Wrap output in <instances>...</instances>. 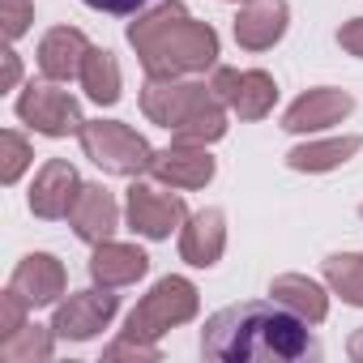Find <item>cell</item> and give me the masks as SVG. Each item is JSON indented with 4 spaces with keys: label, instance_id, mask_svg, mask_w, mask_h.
I'll list each match as a JSON object with an SVG mask.
<instances>
[{
    "label": "cell",
    "instance_id": "6da1fadb",
    "mask_svg": "<svg viewBox=\"0 0 363 363\" xmlns=\"http://www.w3.org/2000/svg\"><path fill=\"white\" fill-rule=\"evenodd\" d=\"M201 354L223 363H299L320 359L316 337L308 333V320L282 308L278 299H252L223 308L201 329Z\"/></svg>",
    "mask_w": 363,
    "mask_h": 363
},
{
    "label": "cell",
    "instance_id": "7a4b0ae2",
    "mask_svg": "<svg viewBox=\"0 0 363 363\" xmlns=\"http://www.w3.org/2000/svg\"><path fill=\"white\" fill-rule=\"evenodd\" d=\"M128 43L150 77H197L218 65V35L197 22L184 0H162L137 22H128Z\"/></svg>",
    "mask_w": 363,
    "mask_h": 363
},
{
    "label": "cell",
    "instance_id": "3957f363",
    "mask_svg": "<svg viewBox=\"0 0 363 363\" xmlns=\"http://www.w3.org/2000/svg\"><path fill=\"white\" fill-rule=\"evenodd\" d=\"M141 111L189 145H210L227 133V103L214 86L189 77H150L141 90Z\"/></svg>",
    "mask_w": 363,
    "mask_h": 363
},
{
    "label": "cell",
    "instance_id": "277c9868",
    "mask_svg": "<svg viewBox=\"0 0 363 363\" xmlns=\"http://www.w3.org/2000/svg\"><path fill=\"white\" fill-rule=\"evenodd\" d=\"M197 308H201L197 286H193L189 278L171 274V278L154 282V291H150V295L128 312L124 333H128V337H137V342H154V337H162L167 329L193 320V316H197Z\"/></svg>",
    "mask_w": 363,
    "mask_h": 363
},
{
    "label": "cell",
    "instance_id": "5b68a950",
    "mask_svg": "<svg viewBox=\"0 0 363 363\" xmlns=\"http://www.w3.org/2000/svg\"><path fill=\"white\" fill-rule=\"evenodd\" d=\"M82 150L94 167H103L107 175H141L154 162V150L141 133H133L120 120H86L82 124Z\"/></svg>",
    "mask_w": 363,
    "mask_h": 363
},
{
    "label": "cell",
    "instance_id": "8992f818",
    "mask_svg": "<svg viewBox=\"0 0 363 363\" xmlns=\"http://www.w3.org/2000/svg\"><path fill=\"white\" fill-rule=\"evenodd\" d=\"M18 116H22L35 133H43V137H69V133H82V124H86L77 99H73L69 90H60L52 77H48V82H30V86L22 90Z\"/></svg>",
    "mask_w": 363,
    "mask_h": 363
},
{
    "label": "cell",
    "instance_id": "52a82bcc",
    "mask_svg": "<svg viewBox=\"0 0 363 363\" xmlns=\"http://www.w3.org/2000/svg\"><path fill=\"white\" fill-rule=\"evenodd\" d=\"M120 299L111 295V286H94V291H73L65 303H56V316H52V329L56 337L65 342H90L99 329L111 325Z\"/></svg>",
    "mask_w": 363,
    "mask_h": 363
},
{
    "label": "cell",
    "instance_id": "ba28073f",
    "mask_svg": "<svg viewBox=\"0 0 363 363\" xmlns=\"http://www.w3.org/2000/svg\"><path fill=\"white\" fill-rule=\"evenodd\" d=\"M124 214H128V227L145 240H167L179 223H189V210L175 193H162L154 184H141V179L124 197Z\"/></svg>",
    "mask_w": 363,
    "mask_h": 363
},
{
    "label": "cell",
    "instance_id": "9c48e42d",
    "mask_svg": "<svg viewBox=\"0 0 363 363\" xmlns=\"http://www.w3.org/2000/svg\"><path fill=\"white\" fill-rule=\"evenodd\" d=\"M214 94L227 103V111H235L240 120H261L274 111L278 86L265 69H214Z\"/></svg>",
    "mask_w": 363,
    "mask_h": 363
},
{
    "label": "cell",
    "instance_id": "30bf717a",
    "mask_svg": "<svg viewBox=\"0 0 363 363\" xmlns=\"http://www.w3.org/2000/svg\"><path fill=\"white\" fill-rule=\"evenodd\" d=\"M150 175L162 179V184H171V189H206L214 179V158L206 154V145L171 141L167 150H154Z\"/></svg>",
    "mask_w": 363,
    "mask_h": 363
},
{
    "label": "cell",
    "instance_id": "8fae6325",
    "mask_svg": "<svg viewBox=\"0 0 363 363\" xmlns=\"http://www.w3.org/2000/svg\"><path fill=\"white\" fill-rule=\"evenodd\" d=\"M82 193V179H77V167L65 162V158H48L43 171L35 175V189H30V210L39 218H69L73 201Z\"/></svg>",
    "mask_w": 363,
    "mask_h": 363
},
{
    "label": "cell",
    "instance_id": "7c38bea8",
    "mask_svg": "<svg viewBox=\"0 0 363 363\" xmlns=\"http://www.w3.org/2000/svg\"><path fill=\"white\" fill-rule=\"evenodd\" d=\"M354 99L346 90H333V86H320V90H308L299 94L286 116H282V128L286 133H316V128H329V124H342L350 116Z\"/></svg>",
    "mask_w": 363,
    "mask_h": 363
},
{
    "label": "cell",
    "instance_id": "4fadbf2b",
    "mask_svg": "<svg viewBox=\"0 0 363 363\" xmlns=\"http://www.w3.org/2000/svg\"><path fill=\"white\" fill-rule=\"evenodd\" d=\"M9 286H13L30 308H48V303H56V299L65 295L69 278H65V265H60L52 252H30V257L18 261Z\"/></svg>",
    "mask_w": 363,
    "mask_h": 363
},
{
    "label": "cell",
    "instance_id": "5bb4252c",
    "mask_svg": "<svg viewBox=\"0 0 363 363\" xmlns=\"http://www.w3.org/2000/svg\"><path fill=\"white\" fill-rule=\"evenodd\" d=\"M69 227H73L77 240H86V244L111 240L116 227H120V206H116V197H111L103 184H82V193H77V201H73V210H69Z\"/></svg>",
    "mask_w": 363,
    "mask_h": 363
},
{
    "label": "cell",
    "instance_id": "9a60e30c",
    "mask_svg": "<svg viewBox=\"0 0 363 363\" xmlns=\"http://www.w3.org/2000/svg\"><path fill=\"white\" fill-rule=\"evenodd\" d=\"M286 0H248L235 18V43L244 52H265L286 35Z\"/></svg>",
    "mask_w": 363,
    "mask_h": 363
},
{
    "label": "cell",
    "instance_id": "2e32d148",
    "mask_svg": "<svg viewBox=\"0 0 363 363\" xmlns=\"http://www.w3.org/2000/svg\"><path fill=\"white\" fill-rule=\"evenodd\" d=\"M223 248H227V214L214 210V206L201 210V214H193L189 227L179 231V257H184L189 265H197V269L218 265Z\"/></svg>",
    "mask_w": 363,
    "mask_h": 363
},
{
    "label": "cell",
    "instance_id": "e0dca14e",
    "mask_svg": "<svg viewBox=\"0 0 363 363\" xmlns=\"http://www.w3.org/2000/svg\"><path fill=\"white\" fill-rule=\"evenodd\" d=\"M90 56V39L77 30V26H52L39 43V69L43 77L52 82H69V77H82V65Z\"/></svg>",
    "mask_w": 363,
    "mask_h": 363
},
{
    "label": "cell",
    "instance_id": "ac0fdd59",
    "mask_svg": "<svg viewBox=\"0 0 363 363\" xmlns=\"http://www.w3.org/2000/svg\"><path fill=\"white\" fill-rule=\"evenodd\" d=\"M150 269V257L137 248V244H116V240H103L94 244V257H90V278L99 286H133L137 278H145Z\"/></svg>",
    "mask_w": 363,
    "mask_h": 363
},
{
    "label": "cell",
    "instance_id": "d6986e66",
    "mask_svg": "<svg viewBox=\"0 0 363 363\" xmlns=\"http://www.w3.org/2000/svg\"><path fill=\"white\" fill-rule=\"evenodd\" d=\"M269 299H278L282 308H291V312L303 316L308 325H320V320L329 316L325 291H320L312 278H303V274H278V278L269 282Z\"/></svg>",
    "mask_w": 363,
    "mask_h": 363
},
{
    "label": "cell",
    "instance_id": "ffe728a7",
    "mask_svg": "<svg viewBox=\"0 0 363 363\" xmlns=\"http://www.w3.org/2000/svg\"><path fill=\"white\" fill-rule=\"evenodd\" d=\"M363 150V137H329V141H308V145H295L286 154V167L295 171H333L342 167L346 158H354Z\"/></svg>",
    "mask_w": 363,
    "mask_h": 363
},
{
    "label": "cell",
    "instance_id": "44dd1931",
    "mask_svg": "<svg viewBox=\"0 0 363 363\" xmlns=\"http://www.w3.org/2000/svg\"><path fill=\"white\" fill-rule=\"evenodd\" d=\"M82 90L99 103V107H111L120 99V65L107 48H90L86 65H82Z\"/></svg>",
    "mask_w": 363,
    "mask_h": 363
},
{
    "label": "cell",
    "instance_id": "7402d4cb",
    "mask_svg": "<svg viewBox=\"0 0 363 363\" xmlns=\"http://www.w3.org/2000/svg\"><path fill=\"white\" fill-rule=\"evenodd\" d=\"M52 337H56V329L22 325L18 333L0 337V363H43L52 354Z\"/></svg>",
    "mask_w": 363,
    "mask_h": 363
},
{
    "label": "cell",
    "instance_id": "603a6c76",
    "mask_svg": "<svg viewBox=\"0 0 363 363\" xmlns=\"http://www.w3.org/2000/svg\"><path fill=\"white\" fill-rule=\"evenodd\" d=\"M325 282L354 308H363V252H333L325 261Z\"/></svg>",
    "mask_w": 363,
    "mask_h": 363
},
{
    "label": "cell",
    "instance_id": "cb8c5ba5",
    "mask_svg": "<svg viewBox=\"0 0 363 363\" xmlns=\"http://www.w3.org/2000/svg\"><path fill=\"white\" fill-rule=\"evenodd\" d=\"M30 167V145L22 133L5 128L0 133V184H18V175Z\"/></svg>",
    "mask_w": 363,
    "mask_h": 363
},
{
    "label": "cell",
    "instance_id": "d4e9b609",
    "mask_svg": "<svg viewBox=\"0 0 363 363\" xmlns=\"http://www.w3.org/2000/svg\"><path fill=\"white\" fill-rule=\"evenodd\" d=\"M35 22V5L30 0H0V30H5V39H22Z\"/></svg>",
    "mask_w": 363,
    "mask_h": 363
},
{
    "label": "cell",
    "instance_id": "484cf974",
    "mask_svg": "<svg viewBox=\"0 0 363 363\" xmlns=\"http://www.w3.org/2000/svg\"><path fill=\"white\" fill-rule=\"evenodd\" d=\"M26 308H30V303H26L13 286L0 295V337H9V333H18V329L26 325Z\"/></svg>",
    "mask_w": 363,
    "mask_h": 363
},
{
    "label": "cell",
    "instance_id": "4316f807",
    "mask_svg": "<svg viewBox=\"0 0 363 363\" xmlns=\"http://www.w3.org/2000/svg\"><path fill=\"white\" fill-rule=\"evenodd\" d=\"M103 359H150V363H154V359H158V346H154V342H137V337L124 333L120 342H111V346L103 350Z\"/></svg>",
    "mask_w": 363,
    "mask_h": 363
},
{
    "label": "cell",
    "instance_id": "83f0119b",
    "mask_svg": "<svg viewBox=\"0 0 363 363\" xmlns=\"http://www.w3.org/2000/svg\"><path fill=\"white\" fill-rule=\"evenodd\" d=\"M337 43L350 52V56H363V18H354V22H346L342 30H337Z\"/></svg>",
    "mask_w": 363,
    "mask_h": 363
},
{
    "label": "cell",
    "instance_id": "f1b7e54d",
    "mask_svg": "<svg viewBox=\"0 0 363 363\" xmlns=\"http://www.w3.org/2000/svg\"><path fill=\"white\" fill-rule=\"evenodd\" d=\"M90 9H99V13H137L141 5H150V0H86Z\"/></svg>",
    "mask_w": 363,
    "mask_h": 363
},
{
    "label": "cell",
    "instance_id": "f546056e",
    "mask_svg": "<svg viewBox=\"0 0 363 363\" xmlns=\"http://www.w3.org/2000/svg\"><path fill=\"white\" fill-rule=\"evenodd\" d=\"M18 77H22L18 52H13V48H5V73H0V90H13V86H18Z\"/></svg>",
    "mask_w": 363,
    "mask_h": 363
},
{
    "label": "cell",
    "instance_id": "4dcf8cb0",
    "mask_svg": "<svg viewBox=\"0 0 363 363\" xmlns=\"http://www.w3.org/2000/svg\"><path fill=\"white\" fill-rule=\"evenodd\" d=\"M350 359H354V363H363V329L350 337Z\"/></svg>",
    "mask_w": 363,
    "mask_h": 363
},
{
    "label": "cell",
    "instance_id": "1f68e13d",
    "mask_svg": "<svg viewBox=\"0 0 363 363\" xmlns=\"http://www.w3.org/2000/svg\"><path fill=\"white\" fill-rule=\"evenodd\" d=\"M231 5H240V0H231ZM244 5H248V0H244Z\"/></svg>",
    "mask_w": 363,
    "mask_h": 363
},
{
    "label": "cell",
    "instance_id": "d6a6232c",
    "mask_svg": "<svg viewBox=\"0 0 363 363\" xmlns=\"http://www.w3.org/2000/svg\"><path fill=\"white\" fill-rule=\"evenodd\" d=\"M359 214H363V210H359Z\"/></svg>",
    "mask_w": 363,
    "mask_h": 363
}]
</instances>
